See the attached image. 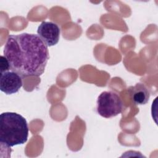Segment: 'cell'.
Returning a JSON list of instances; mask_svg holds the SVG:
<instances>
[{"instance_id": "obj_5", "label": "cell", "mask_w": 158, "mask_h": 158, "mask_svg": "<svg viewBox=\"0 0 158 158\" xmlns=\"http://www.w3.org/2000/svg\"><path fill=\"white\" fill-rule=\"evenodd\" d=\"M22 86V77L17 73L9 70L1 73L0 89L5 94H14L18 92Z\"/></svg>"}, {"instance_id": "obj_6", "label": "cell", "mask_w": 158, "mask_h": 158, "mask_svg": "<svg viewBox=\"0 0 158 158\" xmlns=\"http://www.w3.org/2000/svg\"><path fill=\"white\" fill-rule=\"evenodd\" d=\"M128 93L133 102L136 105L146 104L150 97V93L146 86L142 83H136L128 88Z\"/></svg>"}, {"instance_id": "obj_4", "label": "cell", "mask_w": 158, "mask_h": 158, "mask_svg": "<svg viewBox=\"0 0 158 158\" xmlns=\"http://www.w3.org/2000/svg\"><path fill=\"white\" fill-rule=\"evenodd\" d=\"M37 33L48 46H52L59 42L60 29L52 22L44 21L38 27Z\"/></svg>"}, {"instance_id": "obj_2", "label": "cell", "mask_w": 158, "mask_h": 158, "mask_svg": "<svg viewBox=\"0 0 158 158\" xmlns=\"http://www.w3.org/2000/svg\"><path fill=\"white\" fill-rule=\"evenodd\" d=\"M26 119L21 115L11 112L0 115V143L7 148L24 144L28 136Z\"/></svg>"}, {"instance_id": "obj_7", "label": "cell", "mask_w": 158, "mask_h": 158, "mask_svg": "<svg viewBox=\"0 0 158 158\" xmlns=\"http://www.w3.org/2000/svg\"><path fill=\"white\" fill-rule=\"evenodd\" d=\"M1 66H0V70H1V73H4L5 72L9 71V70H10V65L8 62V60L6 59L5 56H1Z\"/></svg>"}, {"instance_id": "obj_3", "label": "cell", "mask_w": 158, "mask_h": 158, "mask_svg": "<svg viewBox=\"0 0 158 158\" xmlns=\"http://www.w3.org/2000/svg\"><path fill=\"white\" fill-rule=\"evenodd\" d=\"M96 104L98 114L106 118L115 117L120 114L123 109V104L120 97L111 91L102 92L98 98Z\"/></svg>"}, {"instance_id": "obj_1", "label": "cell", "mask_w": 158, "mask_h": 158, "mask_svg": "<svg viewBox=\"0 0 158 158\" xmlns=\"http://www.w3.org/2000/svg\"><path fill=\"white\" fill-rule=\"evenodd\" d=\"M3 53L10 70L23 78L42 75L49 59L48 46L38 35L27 33L9 35Z\"/></svg>"}]
</instances>
